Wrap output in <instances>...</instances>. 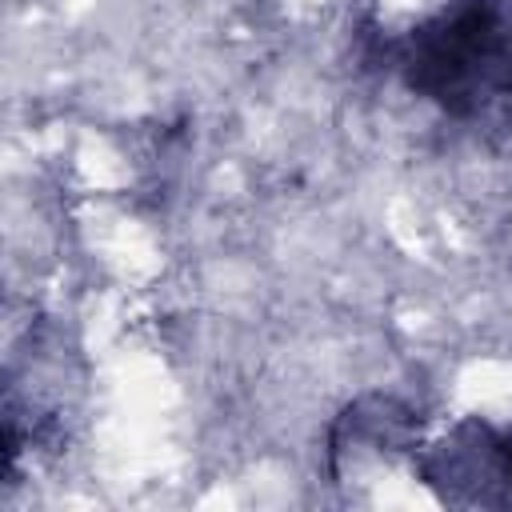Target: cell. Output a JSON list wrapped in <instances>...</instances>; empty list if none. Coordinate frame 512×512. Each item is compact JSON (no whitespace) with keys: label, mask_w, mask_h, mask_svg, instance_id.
<instances>
[{"label":"cell","mask_w":512,"mask_h":512,"mask_svg":"<svg viewBox=\"0 0 512 512\" xmlns=\"http://www.w3.org/2000/svg\"><path fill=\"white\" fill-rule=\"evenodd\" d=\"M400 68L408 88L436 100L444 112H472L488 88L512 92V44L492 0H460L456 8L420 24Z\"/></svg>","instance_id":"cell-1"},{"label":"cell","mask_w":512,"mask_h":512,"mask_svg":"<svg viewBox=\"0 0 512 512\" xmlns=\"http://www.w3.org/2000/svg\"><path fill=\"white\" fill-rule=\"evenodd\" d=\"M496 460H500L504 480L512 484V432H508V436H496Z\"/></svg>","instance_id":"cell-2"}]
</instances>
